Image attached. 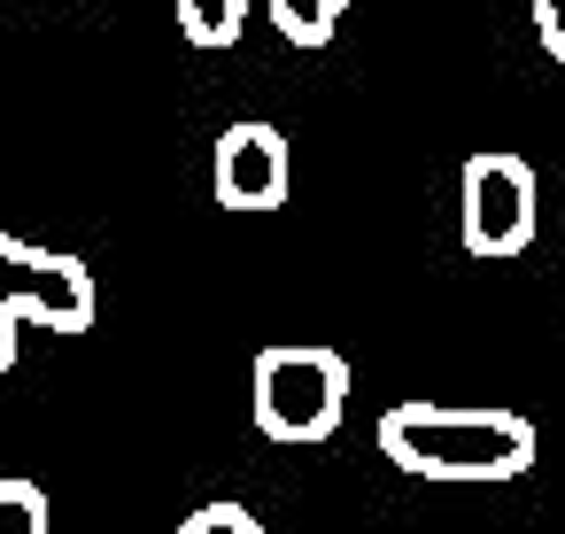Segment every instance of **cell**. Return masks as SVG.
Here are the masks:
<instances>
[{
  "label": "cell",
  "mask_w": 565,
  "mask_h": 534,
  "mask_svg": "<svg viewBox=\"0 0 565 534\" xmlns=\"http://www.w3.org/2000/svg\"><path fill=\"white\" fill-rule=\"evenodd\" d=\"M210 194L225 210H241V217L279 210L287 202V140H279V125H256V117L225 125L217 156H210Z\"/></svg>",
  "instance_id": "5b68a950"
},
{
  "label": "cell",
  "mask_w": 565,
  "mask_h": 534,
  "mask_svg": "<svg viewBox=\"0 0 565 534\" xmlns=\"http://www.w3.org/2000/svg\"><path fill=\"white\" fill-rule=\"evenodd\" d=\"M17 325L86 333L94 325V271L63 248H32L0 233V380L17 372Z\"/></svg>",
  "instance_id": "3957f363"
},
{
  "label": "cell",
  "mask_w": 565,
  "mask_h": 534,
  "mask_svg": "<svg viewBox=\"0 0 565 534\" xmlns=\"http://www.w3.org/2000/svg\"><path fill=\"white\" fill-rule=\"evenodd\" d=\"M534 32H542L550 63H565V0H534Z\"/></svg>",
  "instance_id": "30bf717a"
},
{
  "label": "cell",
  "mask_w": 565,
  "mask_h": 534,
  "mask_svg": "<svg viewBox=\"0 0 565 534\" xmlns=\"http://www.w3.org/2000/svg\"><path fill=\"white\" fill-rule=\"evenodd\" d=\"M248 410H256V426L271 441H295V449L326 441L341 426V410H349V356H333L318 341L264 349L256 372H248Z\"/></svg>",
  "instance_id": "7a4b0ae2"
},
{
  "label": "cell",
  "mask_w": 565,
  "mask_h": 534,
  "mask_svg": "<svg viewBox=\"0 0 565 534\" xmlns=\"http://www.w3.org/2000/svg\"><path fill=\"white\" fill-rule=\"evenodd\" d=\"M457 233L472 256H519L534 241V171L519 156H472L457 179Z\"/></svg>",
  "instance_id": "277c9868"
},
{
  "label": "cell",
  "mask_w": 565,
  "mask_h": 534,
  "mask_svg": "<svg viewBox=\"0 0 565 534\" xmlns=\"http://www.w3.org/2000/svg\"><path fill=\"white\" fill-rule=\"evenodd\" d=\"M248 24V0H179V32L194 47H233Z\"/></svg>",
  "instance_id": "8992f818"
},
{
  "label": "cell",
  "mask_w": 565,
  "mask_h": 534,
  "mask_svg": "<svg viewBox=\"0 0 565 534\" xmlns=\"http://www.w3.org/2000/svg\"><path fill=\"white\" fill-rule=\"evenodd\" d=\"M179 534H271L248 503H202V511H186L179 519Z\"/></svg>",
  "instance_id": "9c48e42d"
},
{
  "label": "cell",
  "mask_w": 565,
  "mask_h": 534,
  "mask_svg": "<svg viewBox=\"0 0 565 534\" xmlns=\"http://www.w3.org/2000/svg\"><path fill=\"white\" fill-rule=\"evenodd\" d=\"M341 9H349V0H271V24H279L295 47H326L333 24H341Z\"/></svg>",
  "instance_id": "52a82bcc"
},
{
  "label": "cell",
  "mask_w": 565,
  "mask_h": 534,
  "mask_svg": "<svg viewBox=\"0 0 565 534\" xmlns=\"http://www.w3.org/2000/svg\"><path fill=\"white\" fill-rule=\"evenodd\" d=\"M380 457L411 480H519L534 464V426L488 403H395L380 418Z\"/></svg>",
  "instance_id": "6da1fadb"
},
{
  "label": "cell",
  "mask_w": 565,
  "mask_h": 534,
  "mask_svg": "<svg viewBox=\"0 0 565 534\" xmlns=\"http://www.w3.org/2000/svg\"><path fill=\"white\" fill-rule=\"evenodd\" d=\"M0 534H47V488L40 480H0Z\"/></svg>",
  "instance_id": "ba28073f"
}]
</instances>
